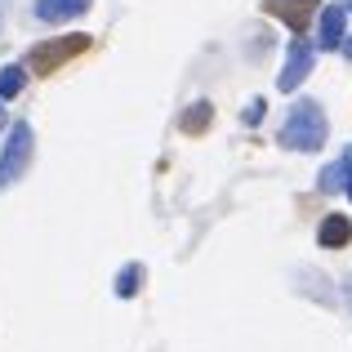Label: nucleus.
<instances>
[{"label": "nucleus", "mask_w": 352, "mask_h": 352, "mask_svg": "<svg viewBox=\"0 0 352 352\" xmlns=\"http://www.w3.org/2000/svg\"><path fill=\"white\" fill-rule=\"evenodd\" d=\"M326 112H321V103H312V98H299V103L290 107V116H285L281 134H276V143L290 147V152H317L321 143H326Z\"/></svg>", "instance_id": "nucleus-1"}, {"label": "nucleus", "mask_w": 352, "mask_h": 352, "mask_svg": "<svg viewBox=\"0 0 352 352\" xmlns=\"http://www.w3.org/2000/svg\"><path fill=\"white\" fill-rule=\"evenodd\" d=\"M32 147H36L32 125H23V120H18V125L9 129L5 152H0V188H9V183H18L27 174V165H32Z\"/></svg>", "instance_id": "nucleus-2"}, {"label": "nucleus", "mask_w": 352, "mask_h": 352, "mask_svg": "<svg viewBox=\"0 0 352 352\" xmlns=\"http://www.w3.org/2000/svg\"><path fill=\"white\" fill-rule=\"evenodd\" d=\"M89 50V36H58V41H45L36 45L32 54H27V63H32V72H54L63 67L67 58H76V54Z\"/></svg>", "instance_id": "nucleus-3"}, {"label": "nucleus", "mask_w": 352, "mask_h": 352, "mask_svg": "<svg viewBox=\"0 0 352 352\" xmlns=\"http://www.w3.org/2000/svg\"><path fill=\"white\" fill-rule=\"evenodd\" d=\"M308 72H312V45L303 41V36H294L290 50H285V67H281V76H276V85L290 94V89H299L303 80H308Z\"/></svg>", "instance_id": "nucleus-4"}, {"label": "nucleus", "mask_w": 352, "mask_h": 352, "mask_svg": "<svg viewBox=\"0 0 352 352\" xmlns=\"http://www.w3.org/2000/svg\"><path fill=\"white\" fill-rule=\"evenodd\" d=\"M317 5H321V0H263V9H267V14H272V18H281V23L290 27L294 36H303V27L312 23Z\"/></svg>", "instance_id": "nucleus-5"}, {"label": "nucleus", "mask_w": 352, "mask_h": 352, "mask_svg": "<svg viewBox=\"0 0 352 352\" xmlns=\"http://www.w3.org/2000/svg\"><path fill=\"white\" fill-rule=\"evenodd\" d=\"M348 41V9L344 5H330L321 9V32H317V45L321 50H335V45Z\"/></svg>", "instance_id": "nucleus-6"}, {"label": "nucleus", "mask_w": 352, "mask_h": 352, "mask_svg": "<svg viewBox=\"0 0 352 352\" xmlns=\"http://www.w3.org/2000/svg\"><path fill=\"white\" fill-rule=\"evenodd\" d=\"M89 5H94V0H36V18H41V23H63V18L85 14Z\"/></svg>", "instance_id": "nucleus-7"}, {"label": "nucleus", "mask_w": 352, "mask_h": 352, "mask_svg": "<svg viewBox=\"0 0 352 352\" xmlns=\"http://www.w3.org/2000/svg\"><path fill=\"white\" fill-rule=\"evenodd\" d=\"M317 241H321V245H326V250H344L348 241H352V223H348L344 214H330L326 223H321V232H317Z\"/></svg>", "instance_id": "nucleus-8"}, {"label": "nucleus", "mask_w": 352, "mask_h": 352, "mask_svg": "<svg viewBox=\"0 0 352 352\" xmlns=\"http://www.w3.org/2000/svg\"><path fill=\"white\" fill-rule=\"evenodd\" d=\"M138 285H143V267L125 263V267H120V276H116V294H120V299H129V294H138Z\"/></svg>", "instance_id": "nucleus-9"}, {"label": "nucleus", "mask_w": 352, "mask_h": 352, "mask_svg": "<svg viewBox=\"0 0 352 352\" xmlns=\"http://www.w3.org/2000/svg\"><path fill=\"white\" fill-rule=\"evenodd\" d=\"M23 85H27V72L23 67H5V72H0V98H18V94H23Z\"/></svg>", "instance_id": "nucleus-10"}, {"label": "nucleus", "mask_w": 352, "mask_h": 352, "mask_svg": "<svg viewBox=\"0 0 352 352\" xmlns=\"http://www.w3.org/2000/svg\"><path fill=\"white\" fill-rule=\"evenodd\" d=\"M210 116H214V107H210V103H197L192 112H183V129H188V134H201V129L210 125Z\"/></svg>", "instance_id": "nucleus-11"}, {"label": "nucleus", "mask_w": 352, "mask_h": 352, "mask_svg": "<svg viewBox=\"0 0 352 352\" xmlns=\"http://www.w3.org/2000/svg\"><path fill=\"white\" fill-rule=\"evenodd\" d=\"M344 188V170H339V165H326V170H321V192H339Z\"/></svg>", "instance_id": "nucleus-12"}, {"label": "nucleus", "mask_w": 352, "mask_h": 352, "mask_svg": "<svg viewBox=\"0 0 352 352\" xmlns=\"http://www.w3.org/2000/svg\"><path fill=\"white\" fill-rule=\"evenodd\" d=\"M339 170H344V188L352 197V147H344V161H339Z\"/></svg>", "instance_id": "nucleus-13"}, {"label": "nucleus", "mask_w": 352, "mask_h": 352, "mask_svg": "<svg viewBox=\"0 0 352 352\" xmlns=\"http://www.w3.org/2000/svg\"><path fill=\"white\" fill-rule=\"evenodd\" d=\"M258 116H263V103H258V98H254V103H250V107H245V125H254V120H258Z\"/></svg>", "instance_id": "nucleus-14"}, {"label": "nucleus", "mask_w": 352, "mask_h": 352, "mask_svg": "<svg viewBox=\"0 0 352 352\" xmlns=\"http://www.w3.org/2000/svg\"><path fill=\"white\" fill-rule=\"evenodd\" d=\"M344 54H348V58H352V36H348V41H344Z\"/></svg>", "instance_id": "nucleus-15"}, {"label": "nucleus", "mask_w": 352, "mask_h": 352, "mask_svg": "<svg viewBox=\"0 0 352 352\" xmlns=\"http://www.w3.org/2000/svg\"><path fill=\"white\" fill-rule=\"evenodd\" d=\"M5 125H9V120H5V107H0V129H5Z\"/></svg>", "instance_id": "nucleus-16"}, {"label": "nucleus", "mask_w": 352, "mask_h": 352, "mask_svg": "<svg viewBox=\"0 0 352 352\" xmlns=\"http://www.w3.org/2000/svg\"><path fill=\"white\" fill-rule=\"evenodd\" d=\"M348 303H352V281H348Z\"/></svg>", "instance_id": "nucleus-17"}, {"label": "nucleus", "mask_w": 352, "mask_h": 352, "mask_svg": "<svg viewBox=\"0 0 352 352\" xmlns=\"http://www.w3.org/2000/svg\"><path fill=\"white\" fill-rule=\"evenodd\" d=\"M344 9H348V14H352V0H348V5H344Z\"/></svg>", "instance_id": "nucleus-18"}]
</instances>
